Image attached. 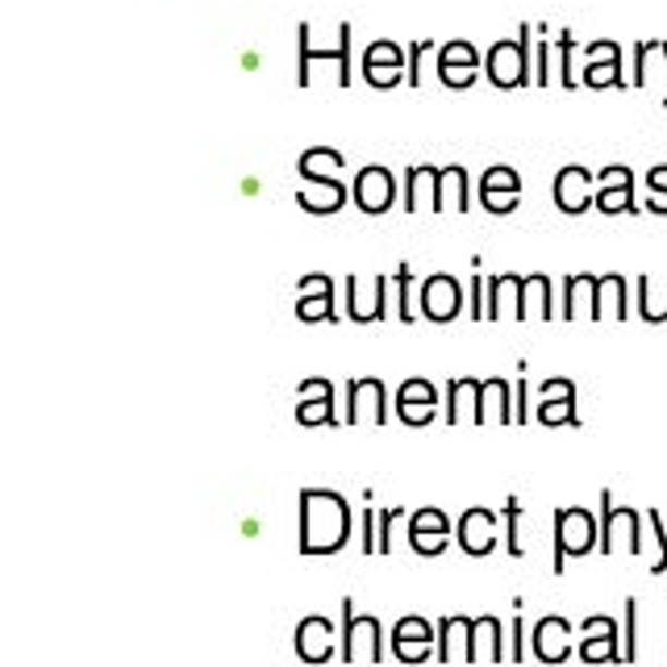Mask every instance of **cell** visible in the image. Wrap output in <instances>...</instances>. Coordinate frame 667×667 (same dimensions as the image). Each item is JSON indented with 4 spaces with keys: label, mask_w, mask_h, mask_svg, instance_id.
<instances>
[{
    "label": "cell",
    "mask_w": 667,
    "mask_h": 667,
    "mask_svg": "<svg viewBox=\"0 0 667 667\" xmlns=\"http://www.w3.org/2000/svg\"><path fill=\"white\" fill-rule=\"evenodd\" d=\"M351 538V509L338 493L326 488H305L301 493V555H333Z\"/></svg>",
    "instance_id": "cell-1"
},
{
    "label": "cell",
    "mask_w": 667,
    "mask_h": 667,
    "mask_svg": "<svg viewBox=\"0 0 667 667\" xmlns=\"http://www.w3.org/2000/svg\"><path fill=\"white\" fill-rule=\"evenodd\" d=\"M596 522L584 505H568V509H555V563L550 572L563 575V559L568 555H589L596 547Z\"/></svg>",
    "instance_id": "cell-2"
},
{
    "label": "cell",
    "mask_w": 667,
    "mask_h": 667,
    "mask_svg": "<svg viewBox=\"0 0 667 667\" xmlns=\"http://www.w3.org/2000/svg\"><path fill=\"white\" fill-rule=\"evenodd\" d=\"M618 543H626L630 555H639L643 550V518L630 505H614V493L605 488L601 493V538H596V550L614 555Z\"/></svg>",
    "instance_id": "cell-3"
},
{
    "label": "cell",
    "mask_w": 667,
    "mask_h": 667,
    "mask_svg": "<svg viewBox=\"0 0 667 667\" xmlns=\"http://www.w3.org/2000/svg\"><path fill=\"white\" fill-rule=\"evenodd\" d=\"M488 80L493 88H518V84H530V25L518 29V43L513 38H497L493 50H488Z\"/></svg>",
    "instance_id": "cell-4"
},
{
    "label": "cell",
    "mask_w": 667,
    "mask_h": 667,
    "mask_svg": "<svg viewBox=\"0 0 667 667\" xmlns=\"http://www.w3.org/2000/svg\"><path fill=\"white\" fill-rule=\"evenodd\" d=\"M342 664H384V643H380V621L359 618L355 601H342Z\"/></svg>",
    "instance_id": "cell-5"
},
{
    "label": "cell",
    "mask_w": 667,
    "mask_h": 667,
    "mask_svg": "<svg viewBox=\"0 0 667 667\" xmlns=\"http://www.w3.org/2000/svg\"><path fill=\"white\" fill-rule=\"evenodd\" d=\"M296 47H301V63H296V84L301 88H310V72H313V59H326L338 68V84L342 88H351V22L338 25V47H326V50H313L310 43V22H301L296 29Z\"/></svg>",
    "instance_id": "cell-6"
},
{
    "label": "cell",
    "mask_w": 667,
    "mask_h": 667,
    "mask_svg": "<svg viewBox=\"0 0 667 667\" xmlns=\"http://www.w3.org/2000/svg\"><path fill=\"white\" fill-rule=\"evenodd\" d=\"M392 196H397V180H392V171L380 163L363 167L355 175V205L359 214H372L380 217L392 209Z\"/></svg>",
    "instance_id": "cell-7"
},
{
    "label": "cell",
    "mask_w": 667,
    "mask_h": 667,
    "mask_svg": "<svg viewBox=\"0 0 667 667\" xmlns=\"http://www.w3.org/2000/svg\"><path fill=\"white\" fill-rule=\"evenodd\" d=\"M593 196H596V184H593V171L589 167H563L559 175H555V209L559 214H584V209H593Z\"/></svg>",
    "instance_id": "cell-8"
},
{
    "label": "cell",
    "mask_w": 667,
    "mask_h": 667,
    "mask_svg": "<svg viewBox=\"0 0 667 667\" xmlns=\"http://www.w3.org/2000/svg\"><path fill=\"white\" fill-rule=\"evenodd\" d=\"M454 543L468 550V555H488L497 547V513L488 505H472L459 525H454Z\"/></svg>",
    "instance_id": "cell-9"
},
{
    "label": "cell",
    "mask_w": 667,
    "mask_h": 667,
    "mask_svg": "<svg viewBox=\"0 0 667 667\" xmlns=\"http://www.w3.org/2000/svg\"><path fill=\"white\" fill-rule=\"evenodd\" d=\"M584 643H580V659L584 664H621L618 651V621L596 614V618H584Z\"/></svg>",
    "instance_id": "cell-10"
},
{
    "label": "cell",
    "mask_w": 667,
    "mask_h": 667,
    "mask_svg": "<svg viewBox=\"0 0 667 667\" xmlns=\"http://www.w3.org/2000/svg\"><path fill=\"white\" fill-rule=\"evenodd\" d=\"M409 543L417 555H429V559H438L447 543H451V522H447V513L442 509H417L413 513V522H409Z\"/></svg>",
    "instance_id": "cell-11"
},
{
    "label": "cell",
    "mask_w": 667,
    "mask_h": 667,
    "mask_svg": "<svg viewBox=\"0 0 667 667\" xmlns=\"http://www.w3.org/2000/svg\"><path fill=\"white\" fill-rule=\"evenodd\" d=\"M463 305V292H459V280L447 276V271H434L422 284V317L426 322H451Z\"/></svg>",
    "instance_id": "cell-12"
},
{
    "label": "cell",
    "mask_w": 667,
    "mask_h": 667,
    "mask_svg": "<svg viewBox=\"0 0 667 667\" xmlns=\"http://www.w3.org/2000/svg\"><path fill=\"white\" fill-rule=\"evenodd\" d=\"M476 68L480 54L468 38H454V43L438 50V75H442L447 88H472L476 84Z\"/></svg>",
    "instance_id": "cell-13"
},
{
    "label": "cell",
    "mask_w": 667,
    "mask_h": 667,
    "mask_svg": "<svg viewBox=\"0 0 667 667\" xmlns=\"http://www.w3.org/2000/svg\"><path fill=\"white\" fill-rule=\"evenodd\" d=\"M438 413V388L429 380H405L397 388V417L405 426H429Z\"/></svg>",
    "instance_id": "cell-14"
},
{
    "label": "cell",
    "mask_w": 667,
    "mask_h": 667,
    "mask_svg": "<svg viewBox=\"0 0 667 667\" xmlns=\"http://www.w3.org/2000/svg\"><path fill=\"white\" fill-rule=\"evenodd\" d=\"M438 643V634L429 630L426 618H401L397 621V630H392V651H397V659L401 664H422L429 659V646Z\"/></svg>",
    "instance_id": "cell-15"
},
{
    "label": "cell",
    "mask_w": 667,
    "mask_h": 667,
    "mask_svg": "<svg viewBox=\"0 0 667 667\" xmlns=\"http://www.w3.org/2000/svg\"><path fill=\"white\" fill-rule=\"evenodd\" d=\"M363 413H367V422H376V426L388 422L380 380H351V388H347V417H342V426H359Z\"/></svg>",
    "instance_id": "cell-16"
},
{
    "label": "cell",
    "mask_w": 667,
    "mask_h": 667,
    "mask_svg": "<svg viewBox=\"0 0 667 667\" xmlns=\"http://www.w3.org/2000/svg\"><path fill=\"white\" fill-rule=\"evenodd\" d=\"M384 292H388V276H372L367 284L359 280V276H351L347 280V305H351V322H380L384 317Z\"/></svg>",
    "instance_id": "cell-17"
},
{
    "label": "cell",
    "mask_w": 667,
    "mask_h": 667,
    "mask_svg": "<svg viewBox=\"0 0 667 667\" xmlns=\"http://www.w3.org/2000/svg\"><path fill=\"white\" fill-rule=\"evenodd\" d=\"M534 655L538 664H568L572 659V626L563 618H543L534 626Z\"/></svg>",
    "instance_id": "cell-18"
},
{
    "label": "cell",
    "mask_w": 667,
    "mask_h": 667,
    "mask_svg": "<svg viewBox=\"0 0 667 667\" xmlns=\"http://www.w3.org/2000/svg\"><path fill=\"white\" fill-rule=\"evenodd\" d=\"M296 655H301L305 664H330L333 659L330 618H305L296 626Z\"/></svg>",
    "instance_id": "cell-19"
},
{
    "label": "cell",
    "mask_w": 667,
    "mask_h": 667,
    "mask_svg": "<svg viewBox=\"0 0 667 667\" xmlns=\"http://www.w3.org/2000/svg\"><path fill=\"white\" fill-rule=\"evenodd\" d=\"M472 651V621L468 618H442L438 621V664H468Z\"/></svg>",
    "instance_id": "cell-20"
},
{
    "label": "cell",
    "mask_w": 667,
    "mask_h": 667,
    "mask_svg": "<svg viewBox=\"0 0 667 667\" xmlns=\"http://www.w3.org/2000/svg\"><path fill=\"white\" fill-rule=\"evenodd\" d=\"M522 288L525 276H493L488 280V322L522 317Z\"/></svg>",
    "instance_id": "cell-21"
},
{
    "label": "cell",
    "mask_w": 667,
    "mask_h": 667,
    "mask_svg": "<svg viewBox=\"0 0 667 667\" xmlns=\"http://www.w3.org/2000/svg\"><path fill=\"white\" fill-rule=\"evenodd\" d=\"M596 280L593 271H575L563 280V322H575L580 313L584 317H596Z\"/></svg>",
    "instance_id": "cell-22"
},
{
    "label": "cell",
    "mask_w": 667,
    "mask_h": 667,
    "mask_svg": "<svg viewBox=\"0 0 667 667\" xmlns=\"http://www.w3.org/2000/svg\"><path fill=\"white\" fill-rule=\"evenodd\" d=\"M296 205L305 214H338L347 205V189L338 180H305V189L296 192Z\"/></svg>",
    "instance_id": "cell-23"
},
{
    "label": "cell",
    "mask_w": 667,
    "mask_h": 667,
    "mask_svg": "<svg viewBox=\"0 0 667 667\" xmlns=\"http://www.w3.org/2000/svg\"><path fill=\"white\" fill-rule=\"evenodd\" d=\"M468 214V167H442L438 171V196H434V214Z\"/></svg>",
    "instance_id": "cell-24"
},
{
    "label": "cell",
    "mask_w": 667,
    "mask_h": 667,
    "mask_svg": "<svg viewBox=\"0 0 667 667\" xmlns=\"http://www.w3.org/2000/svg\"><path fill=\"white\" fill-rule=\"evenodd\" d=\"M480 384L484 380H472V376L447 384V422L451 426H459L463 417L480 426Z\"/></svg>",
    "instance_id": "cell-25"
},
{
    "label": "cell",
    "mask_w": 667,
    "mask_h": 667,
    "mask_svg": "<svg viewBox=\"0 0 667 667\" xmlns=\"http://www.w3.org/2000/svg\"><path fill=\"white\" fill-rule=\"evenodd\" d=\"M505 646H500V621L497 618H472V651L468 664H500Z\"/></svg>",
    "instance_id": "cell-26"
},
{
    "label": "cell",
    "mask_w": 667,
    "mask_h": 667,
    "mask_svg": "<svg viewBox=\"0 0 667 667\" xmlns=\"http://www.w3.org/2000/svg\"><path fill=\"white\" fill-rule=\"evenodd\" d=\"M618 317V322H626L630 317V301H626V276L621 271H609V276H601L596 280V317L593 322H601V317Z\"/></svg>",
    "instance_id": "cell-27"
},
{
    "label": "cell",
    "mask_w": 667,
    "mask_h": 667,
    "mask_svg": "<svg viewBox=\"0 0 667 667\" xmlns=\"http://www.w3.org/2000/svg\"><path fill=\"white\" fill-rule=\"evenodd\" d=\"M434 196H438V167L417 163L409 167V189H405V214H417V209H434Z\"/></svg>",
    "instance_id": "cell-28"
},
{
    "label": "cell",
    "mask_w": 667,
    "mask_h": 667,
    "mask_svg": "<svg viewBox=\"0 0 667 667\" xmlns=\"http://www.w3.org/2000/svg\"><path fill=\"white\" fill-rule=\"evenodd\" d=\"M543 317V322H550L555 317V310H550V276H543V271H534V276H525V288H522V322L525 317Z\"/></svg>",
    "instance_id": "cell-29"
},
{
    "label": "cell",
    "mask_w": 667,
    "mask_h": 667,
    "mask_svg": "<svg viewBox=\"0 0 667 667\" xmlns=\"http://www.w3.org/2000/svg\"><path fill=\"white\" fill-rule=\"evenodd\" d=\"M596 209H601V214H609V217L639 214V205H634V180H618V184L596 189Z\"/></svg>",
    "instance_id": "cell-30"
},
{
    "label": "cell",
    "mask_w": 667,
    "mask_h": 667,
    "mask_svg": "<svg viewBox=\"0 0 667 667\" xmlns=\"http://www.w3.org/2000/svg\"><path fill=\"white\" fill-rule=\"evenodd\" d=\"M338 167H342V155H338V150H326V146H317V150H305V155H301L296 175H301V180H330Z\"/></svg>",
    "instance_id": "cell-31"
},
{
    "label": "cell",
    "mask_w": 667,
    "mask_h": 667,
    "mask_svg": "<svg viewBox=\"0 0 667 667\" xmlns=\"http://www.w3.org/2000/svg\"><path fill=\"white\" fill-rule=\"evenodd\" d=\"M296 422H301V426H322V422L342 426L338 413H333V392H322V397H313V401H301V405H296Z\"/></svg>",
    "instance_id": "cell-32"
},
{
    "label": "cell",
    "mask_w": 667,
    "mask_h": 667,
    "mask_svg": "<svg viewBox=\"0 0 667 667\" xmlns=\"http://www.w3.org/2000/svg\"><path fill=\"white\" fill-rule=\"evenodd\" d=\"M584 84L589 88H626V75H621V59H596L584 68Z\"/></svg>",
    "instance_id": "cell-33"
},
{
    "label": "cell",
    "mask_w": 667,
    "mask_h": 667,
    "mask_svg": "<svg viewBox=\"0 0 667 667\" xmlns=\"http://www.w3.org/2000/svg\"><path fill=\"white\" fill-rule=\"evenodd\" d=\"M538 422H543V426L580 429V417H575V397H555V401H543V405H538Z\"/></svg>",
    "instance_id": "cell-34"
},
{
    "label": "cell",
    "mask_w": 667,
    "mask_h": 667,
    "mask_svg": "<svg viewBox=\"0 0 667 667\" xmlns=\"http://www.w3.org/2000/svg\"><path fill=\"white\" fill-rule=\"evenodd\" d=\"M639 659V601L626 596V630H621V664Z\"/></svg>",
    "instance_id": "cell-35"
},
{
    "label": "cell",
    "mask_w": 667,
    "mask_h": 667,
    "mask_svg": "<svg viewBox=\"0 0 667 667\" xmlns=\"http://www.w3.org/2000/svg\"><path fill=\"white\" fill-rule=\"evenodd\" d=\"M296 317H301V322H338V313H333V292H317V296L296 301Z\"/></svg>",
    "instance_id": "cell-36"
},
{
    "label": "cell",
    "mask_w": 667,
    "mask_h": 667,
    "mask_svg": "<svg viewBox=\"0 0 667 667\" xmlns=\"http://www.w3.org/2000/svg\"><path fill=\"white\" fill-rule=\"evenodd\" d=\"M522 505H518V497H509L505 500V509H500V518H505V547H509V555L513 559H522L525 550H522V538H518V522H522Z\"/></svg>",
    "instance_id": "cell-37"
},
{
    "label": "cell",
    "mask_w": 667,
    "mask_h": 667,
    "mask_svg": "<svg viewBox=\"0 0 667 667\" xmlns=\"http://www.w3.org/2000/svg\"><path fill=\"white\" fill-rule=\"evenodd\" d=\"M363 75H367V84H376V88H397V84L409 75V68H401V63H367Z\"/></svg>",
    "instance_id": "cell-38"
},
{
    "label": "cell",
    "mask_w": 667,
    "mask_h": 667,
    "mask_svg": "<svg viewBox=\"0 0 667 667\" xmlns=\"http://www.w3.org/2000/svg\"><path fill=\"white\" fill-rule=\"evenodd\" d=\"M480 192H522V180H518L513 167H488Z\"/></svg>",
    "instance_id": "cell-39"
},
{
    "label": "cell",
    "mask_w": 667,
    "mask_h": 667,
    "mask_svg": "<svg viewBox=\"0 0 667 667\" xmlns=\"http://www.w3.org/2000/svg\"><path fill=\"white\" fill-rule=\"evenodd\" d=\"M639 313H643V322H651V326L667 322V301H664V305H655V292H651V276H639Z\"/></svg>",
    "instance_id": "cell-40"
},
{
    "label": "cell",
    "mask_w": 667,
    "mask_h": 667,
    "mask_svg": "<svg viewBox=\"0 0 667 667\" xmlns=\"http://www.w3.org/2000/svg\"><path fill=\"white\" fill-rule=\"evenodd\" d=\"M367 63H401V68H409V54L397 43H372V47L363 50V68Z\"/></svg>",
    "instance_id": "cell-41"
},
{
    "label": "cell",
    "mask_w": 667,
    "mask_h": 667,
    "mask_svg": "<svg viewBox=\"0 0 667 667\" xmlns=\"http://www.w3.org/2000/svg\"><path fill=\"white\" fill-rule=\"evenodd\" d=\"M572 50H575V38L563 29L555 38V54H559V75H563V88H575V75H572Z\"/></svg>",
    "instance_id": "cell-42"
},
{
    "label": "cell",
    "mask_w": 667,
    "mask_h": 667,
    "mask_svg": "<svg viewBox=\"0 0 667 667\" xmlns=\"http://www.w3.org/2000/svg\"><path fill=\"white\" fill-rule=\"evenodd\" d=\"M646 522H651V534H655V543H659V559L651 563V575H664L667 572V530H664L659 509H651V513H646Z\"/></svg>",
    "instance_id": "cell-43"
},
{
    "label": "cell",
    "mask_w": 667,
    "mask_h": 667,
    "mask_svg": "<svg viewBox=\"0 0 667 667\" xmlns=\"http://www.w3.org/2000/svg\"><path fill=\"white\" fill-rule=\"evenodd\" d=\"M518 201H522V192H480V205L488 214H513Z\"/></svg>",
    "instance_id": "cell-44"
},
{
    "label": "cell",
    "mask_w": 667,
    "mask_h": 667,
    "mask_svg": "<svg viewBox=\"0 0 667 667\" xmlns=\"http://www.w3.org/2000/svg\"><path fill=\"white\" fill-rule=\"evenodd\" d=\"M409 284H413V271H409V263L397 267V313H401V322H413V310H409Z\"/></svg>",
    "instance_id": "cell-45"
},
{
    "label": "cell",
    "mask_w": 667,
    "mask_h": 667,
    "mask_svg": "<svg viewBox=\"0 0 667 667\" xmlns=\"http://www.w3.org/2000/svg\"><path fill=\"white\" fill-rule=\"evenodd\" d=\"M429 54V38H422V43H413L409 47V75H405V84L409 88H417L422 84V59Z\"/></svg>",
    "instance_id": "cell-46"
},
{
    "label": "cell",
    "mask_w": 667,
    "mask_h": 667,
    "mask_svg": "<svg viewBox=\"0 0 667 667\" xmlns=\"http://www.w3.org/2000/svg\"><path fill=\"white\" fill-rule=\"evenodd\" d=\"M397 518H405V505H392V509L380 518V530H376V555H384V550H388V538H392V525H397Z\"/></svg>",
    "instance_id": "cell-47"
},
{
    "label": "cell",
    "mask_w": 667,
    "mask_h": 667,
    "mask_svg": "<svg viewBox=\"0 0 667 667\" xmlns=\"http://www.w3.org/2000/svg\"><path fill=\"white\" fill-rule=\"evenodd\" d=\"M655 54V43H639L634 47V75H630V84L634 88H646V59Z\"/></svg>",
    "instance_id": "cell-48"
},
{
    "label": "cell",
    "mask_w": 667,
    "mask_h": 667,
    "mask_svg": "<svg viewBox=\"0 0 667 667\" xmlns=\"http://www.w3.org/2000/svg\"><path fill=\"white\" fill-rule=\"evenodd\" d=\"M317 292H333L330 276H322V271H313V276H305V280L296 284V301H305V296H317Z\"/></svg>",
    "instance_id": "cell-49"
},
{
    "label": "cell",
    "mask_w": 667,
    "mask_h": 667,
    "mask_svg": "<svg viewBox=\"0 0 667 667\" xmlns=\"http://www.w3.org/2000/svg\"><path fill=\"white\" fill-rule=\"evenodd\" d=\"M484 292H488V280H472V322H484V317H488V301H484Z\"/></svg>",
    "instance_id": "cell-50"
},
{
    "label": "cell",
    "mask_w": 667,
    "mask_h": 667,
    "mask_svg": "<svg viewBox=\"0 0 667 667\" xmlns=\"http://www.w3.org/2000/svg\"><path fill=\"white\" fill-rule=\"evenodd\" d=\"M555 397H575V384L572 380H547L538 388V401H555Z\"/></svg>",
    "instance_id": "cell-51"
},
{
    "label": "cell",
    "mask_w": 667,
    "mask_h": 667,
    "mask_svg": "<svg viewBox=\"0 0 667 667\" xmlns=\"http://www.w3.org/2000/svg\"><path fill=\"white\" fill-rule=\"evenodd\" d=\"M589 63H596V59H621V47L618 43H609V38H601V43H589Z\"/></svg>",
    "instance_id": "cell-52"
},
{
    "label": "cell",
    "mask_w": 667,
    "mask_h": 667,
    "mask_svg": "<svg viewBox=\"0 0 667 667\" xmlns=\"http://www.w3.org/2000/svg\"><path fill=\"white\" fill-rule=\"evenodd\" d=\"M322 392H333V384L330 380H305L301 388H296V405H301V401H313V397H322Z\"/></svg>",
    "instance_id": "cell-53"
},
{
    "label": "cell",
    "mask_w": 667,
    "mask_h": 667,
    "mask_svg": "<svg viewBox=\"0 0 667 667\" xmlns=\"http://www.w3.org/2000/svg\"><path fill=\"white\" fill-rule=\"evenodd\" d=\"M525 621H522V614H518V621H513V651H509V659L513 664H525Z\"/></svg>",
    "instance_id": "cell-54"
},
{
    "label": "cell",
    "mask_w": 667,
    "mask_h": 667,
    "mask_svg": "<svg viewBox=\"0 0 667 667\" xmlns=\"http://www.w3.org/2000/svg\"><path fill=\"white\" fill-rule=\"evenodd\" d=\"M363 555H376V518H372V509H363Z\"/></svg>",
    "instance_id": "cell-55"
},
{
    "label": "cell",
    "mask_w": 667,
    "mask_h": 667,
    "mask_svg": "<svg viewBox=\"0 0 667 667\" xmlns=\"http://www.w3.org/2000/svg\"><path fill=\"white\" fill-rule=\"evenodd\" d=\"M534 84H538V88H547L550 84V47L547 43L538 47V75H534Z\"/></svg>",
    "instance_id": "cell-56"
},
{
    "label": "cell",
    "mask_w": 667,
    "mask_h": 667,
    "mask_svg": "<svg viewBox=\"0 0 667 667\" xmlns=\"http://www.w3.org/2000/svg\"><path fill=\"white\" fill-rule=\"evenodd\" d=\"M530 380H518V426H525L530 422Z\"/></svg>",
    "instance_id": "cell-57"
},
{
    "label": "cell",
    "mask_w": 667,
    "mask_h": 667,
    "mask_svg": "<svg viewBox=\"0 0 667 667\" xmlns=\"http://www.w3.org/2000/svg\"><path fill=\"white\" fill-rule=\"evenodd\" d=\"M651 214H667V189H651V201H646Z\"/></svg>",
    "instance_id": "cell-58"
},
{
    "label": "cell",
    "mask_w": 667,
    "mask_h": 667,
    "mask_svg": "<svg viewBox=\"0 0 667 667\" xmlns=\"http://www.w3.org/2000/svg\"><path fill=\"white\" fill-rule=\"evenodd\" d=\"M646 184H651V189H667V163L651 167V171H646Z\"/></svg>",
    "instance_id": "cell-59"
},
{
    "label": "cell",
    "mask_w": 667,
    "mask_h": 667,
    "mask_svg": "<svg viewBox=\"0 0 667 667\" xmlns=\"http://www.w3.org/2000/svg\"><path fill=\"white\" fill-rule=\"evenodd\" d=\"M659 59H664V68H667V43L659 47ZM664 109H667V96H664Z\"/></svg>",
    "instance_id": "cell-60"
}]
</instances>
